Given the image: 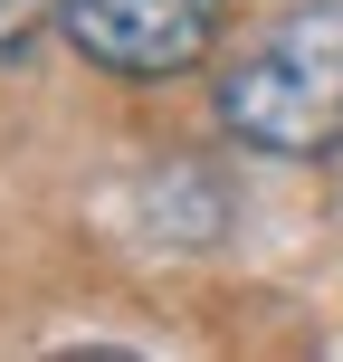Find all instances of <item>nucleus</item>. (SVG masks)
<instances>
[{"label":"nucleus","instance_id":"obj_1","mask_svg":"<svg viewBox=\"0 0 343 362\" xmlns=\"http://www.w3.org/2000/svg\"><path fill=\"white\" fill-rule=\"evenodd\" d=\"M219 124L277 163L343 144V0H296L238 48L219 76Z\"/></svg>","mask_w":343,"mask_h":362},{"label":"nucleus","instance_id":"obj_2","mask_svg":"<svg viewBox=\"0 0 343 362\" xmlns=\"http://www.w3.org/2000/svg\"><path fill=\"white\" fill-rule=\"evenodd\" d=\"M219 10L229 0H67L57 29L105 76H181L219 48Z\"/></svg>","mask_w":343,"mask_h":362},{"label":"nucleus","instance_id":"obj_3","mask_svg":"<svg viewBox=\"0 0 343 362\" xmlns=\"http://www.w3.org/2000/svg\"><path fill=\"white\" fill-rule=\"evenodd\" d=\"M57 10H67V0H0V48H19L29 29H48Z\"/></svg>","mask_w":343,"mask_h":362}]
</instances>
